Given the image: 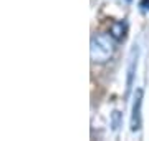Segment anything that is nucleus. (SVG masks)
I'll list each match as a JSON object with an SVG mask.
<instances>
[{
	"mask_svg": "<svg viewBox=\"0 0 149 141\" xmlns=\"http://www.w3.org/2000/svg\"><path fill=\"white\" fill-rule=\"evenodd\" d=\"M116 50V40L109 33H96L91 38L90 57L95 63H106Z\"/></svg>",
	"mask_w": 149,
	"mask_h": 141,
	"instance_id": "nucleus-1",
	"label": "nucleus"
},
{
	"mask_svg": "<svg viewBox=\"0 0 149 141\" xmlns=\"http://www.w3.org/2000/svg\"><path fill=\"white\" fill-rule=\"evenodd\" d=\"M141 105H143V90L138 88L134 95L133 114H131V131H138L141 128Z\"/></svg>",
	"mask_w": 149,
	"mask_h": 141,
	"instance_id": "nucleus-2",
	"label": "nucleus"
},
{
	"mask_svg": "<svg viewBox=\"0 0 149 141\" xmlns=\"http://www.w3.org/2000/svg\"><path fill=\"white\" fill-rule=\"evenodd\" d=\"M126 33H128V25H126V22H113L109 25V35L116 42H123L126 38Z\"/></svg>",
	"mask_w": 149,
	"mask_h": 141,
	"instance_id": "nucleus-3",
	"label": "nucleus"
},
{
	"mask_svg": "<svg viewBox=\"0 0 149 141\" xmlns=\"http://www.w3.org/2000/svg\"><path fill=\"white\" fill-rule=\"evenodd\" d=\"M136 65H138V48H133L131 57H129V65H128V82H126L128 91H126V95L129 93V88L133 85V76H134V71H136Z\"/></svg>",
	"mask_w": 149,
	"mask_h": 141,
	"instance_id": "nucleus-4",
	"label": "nucleus"
},
{
	"mask_svg": "<svg viewBox=\"0 0 149 141\" xmlns=\"http://www.w3.org/2000/svg\"><path fill=\"white\" fill-rule=\"evenodd\" d=\"M119 119H121L119 111H113V130H114V131L119 128Z\"/></svg>",
	"mask_w": 149,
	"mask_h": 141,
	"instance_id": "nucleus-5",
	"label": "nucleus"
}]
</instances>
